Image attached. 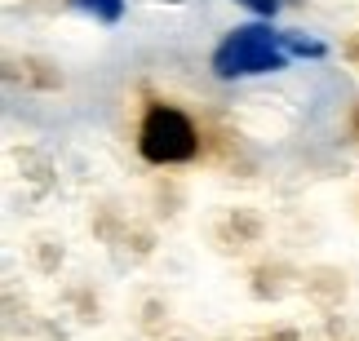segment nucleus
<instances>
[{
  "label": "nucleus",
  "instance_id": "f03ea898",
  "mask_svg": "<svg viewBox=\"0 0 359 341\" xmlns=\"http://www.w3.org/2000/svg\"><path fill=\"white\" fill-rule=\"evenodd\" d=\"M200 151V129L182 106L173 102H151L137 125V155L147 165H187Z\"/></svg>",
  "mask_w": 359,
  "mask_h": 341
},
{
  "label": "nucleus",
  "instance_id": "39448f33",
  "mask_svg": "<svg viewBox=\"0 0 359 341\" xmlns=\"http://www.w3.org/2000/svg\"><path fill=\"white\" fill-rule=\"evenodd\" d=\"M236 5H244L248 13H257V18H275V13H280V0H236Z\"/></svg>",
  "mask_w": 359,
  "mask_h": 341
},
{
  "label": "nucleus",
  "instance_id": "7ed1b4c3",
  "mask_svg": "<svg viewBox=\"0 0 359 341\" xmlns=\"http://www.w3.org/2000/svg\"><path fill=\"white\" fill-rule=\"evenodd\" d=\"M72 5L80 13H93V18H102V22H116L120 13H124V0H72Z\"/></svg>",
  "mask_w": 359,
  "mask_h": 341
},
{
  "label": "nucleus",
  "instance_id": "f257e3e1",
  "mask_svg": "<svg viewBox=\"0 0 359 341\" xmlns=\"http://www.w3.org/2000/svg\"><path fill=\"white\" fill-rule=\"evenodd\" d=\"M293 62L288 36L275 32L271 22H244L222 36L213 49V76L217 80H248V76H271Z\"/></svg>",
  "mask_w": 359,
  "mask_h": 341
},
{
  "label": "nucleus",
  "instance_id": "20e7f679",
  "mask_svg": "<svg viewBox=\"0 0 359 341\" xmlns=\"http://www.w3.org/2000/svg\"><path fill=\"white\" fill-rule=\"evenodd\" d=\"M288 36V49H293V58H324V40H306L302 32H284Z\"/></svg>",
  "mask_w": 359,
  "mask_h": 341
}]
</instances>
